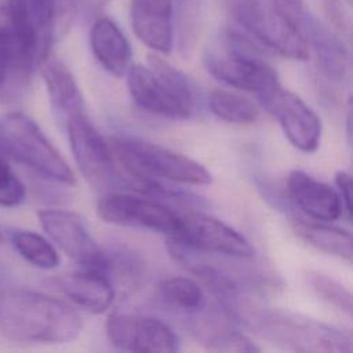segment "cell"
<instances>
[{"label":"cell","instance_id":"cell-1","mask_svg":"<svg viewBox=\"0 0 353 353\" xmlns=\"http://www.w3.org/2000/svg\"><path fill=\"white\" fill-rule=\"evenodd\" d=\"M225 313L272 345L294 352L349 353L352 335L320 320L252 302L245 294L221 301Z\"/></svg>","mask_w":353,"mask_h":353},{"label":"cell","instance_id":"cell-2","mask_svg":"<svg viewBox=\"0 0 353 353\" xmlns=\"http://www.w3.org/2000/svg\"><path fill=\"white\" fill-rule=\"evenodd\" d=\"M83 320L65 302L30 290H6L0 299V335L19 343H68Z\"/></svg>","mask_w":353,"mask_h":353},{"label":"cell","instance_id":"cell-3","mask_svg":"<svg viewBox=\"0 0 353 353\" xmlns=\"http://www.w3.org/2000/svg\"><path fill=\"white\" fill-rule=\"evenodd\" d=\"M149 66L131 65L127 70V88L132 101L145 112L172 120H186L196 108L194 90L178 69L149 55Z\"/></svg>","mask_w":353,"mask_h":353},{"label":"cell","instance_id":"cell-4","mask_svg":"<svg viewBox=\"0 0 353 353\" xmlns=\"http://www.w3.org/2000/svg\"><path fill=\"white\" fill-rule=\"evenodd\" d=\"M110 148L117 161L139 185L153 178L193 186H204L212 181L211 172L199 161L138 137H113Z\"/></svg>","mask_w":353,"mask_h":353},{"label":"cell","instance_id":"cell-5","mask_svg":"<svg viewBox=\"0 0 353 353\" xmlns=\"http://www.w3.org/2000/svg\"><path fill=\"white\" fill-rule=\"evenodd\" d=\"M0 157L25 165L44 179L74 185L76 176L33 119L10 112L0 119Z\"/></svg>","mask_w":353,"mask_h":353},{"label":"cell","instance_id":"cell-6","mask_svg":"<svg viewBox=\"0 0 353 353\" xmlns=\"http://www.w3.org/2000/svg\"><path fill=\"white\" fill-rule=\"evenodd\" d=\"M203 59L208 73L239 90L258 95L280 84L276 70L258 55L248 37L234 29H223Z\"/></svg>","mask_w":353,"mask_h":353},{"label":"cell","instance_id":"cell-7","mask_svg":"<svg viewBox=\"0 0 353 353\" xmlns=\"http://www.w3.org/2000/svg\"><path fill=\"white\" fill-rule=\"evenodd\" d=\"M228 8L243 30L266 48L295 61L310 51L276 0H228Z\"/></svg>","mask_w":353,"mask_h":353},{"label":"cell","instance_id":"cell-8","mask_svg":"<svg viewBox=\"0 0 353 353\" xmlns=\"http://www.w3.org/2000/svg\"><path fill=\"white\" fill-rule=\"evenodd\" d=\"M65 125L73 159L81 175L97 188L113 185L119 179L113 150L85 112L70 116Z\"/></svg>","mask_w":353,"mask_h":353},{"label":"cell","instance_id":"cell-9","mask_svg":"<svg viewBox=\"0 0 353 353\" xmlns=\"http://www.w3.org/2000/svg\"><path fill=\"white\" fill-rule=\"evenodd\" d=\"M37 218L50 240L81 269L106 272L109 263L106 254L76 212L47 208L39 211Z\"/></svg>","mask_w":353,"mask_h":353},{"label":"cell","instance_id":"cell-10","mask_svg":"<svg viewBox=\"0 0 353 353\" xmlns=\"http://www.w3.org/2000/svg\"><path fill=\"white\" fill-rule=\"evenodd\" d=\"M258 99L261 106L276 119L292 146L305 153L317 150L321 139V121L301 97L279 84L258 94Z\"/></svg>","mask_w":353,"mask_h":353},{"label":"cell","instance_id":"cell-11","mask_svg":"<svg viewBox=\"0 0 353 353\" xmlns=\"http://www.w3.org/2000/svg\"><path fill=\"white\" fill-rule=\"evenodd\" d=\"M98 215L108 223L130 228H141L176 237L179 232V214L164 204L128 194L109 193L97 204Z\"/></svg>","mask_w":353,"mask_h":353},{"label":"cell","instance_id":"cell-12","mask_svg":"<svg viewBox=\"0 0 353 353\" xmlns=\"http://www.w3.org/2000/svg\"><path fill=\"white\" fill-rule=\"evenodd\" d=\"M276 1L291 19L309 51H314L323 73L331 80H342L347 68V52L339 37L302 0Z\"/></svg>","mask_w":353,"mask_h":353},{"label":"cell","instance_id":"cell-13","mask_svg":"<svg viewBox=\"0 0 353 353\" xmlns=\"http://www.w3.org/2000/svg\"><path fill=\"white\" fill-rule=\"evenodd\" d=\"M109 342L121 350L168 353L178 350V336L163 320L139 314L113 312L105 323Z\"/></svg>","mask_w":353,"mask_h":353},{"label":"cell","instance_id":"cell-14","mask_svg":"<svg viewBox=\"0 0 353 353\" xmlns=\"http://www.w3.org/2000/svg\"><path fill=\"white\" fill-rule=\"evenodd\" d=\"M179 232L172 239L196 250L236 258H254L255 255L252 244L240 232L211 215L188 212L179 215Z\"/></svg>","mask_w":353,"mask_h":353},{"label":"cell","instance_id":"cell-15","mask_svg":"<svg viewBox=\"0 0 353 353\" xmlns=\"http://www.w3.org/2000/svg\"><path fill=\"white\" fill-rule=\"evenodd\" d=\"M135 36L150 50L170 54L174 44L172 0H130Z\"/></svg>","mask_w":353,"mask_h":353},{"label":"cell","instance_id":"cell-16","mask_svg":"<svg viewBox=\"0 0 353 353\" xmlns=\"http://www.w3.org/2000/svg\"><path fill=\"white\" fill-rule=\"evenodd\" d=\"M287 193L291 201L313 221L328 223L343 216L336 190L301 170L288 174Z\"/></svg>","mask_w":353,"mask_h":353},{"label":"cell","instance_id":"cell-17","mask_svg":"<svg viewBox=\"0 0 353 353\" xmlns=\"http://www.w3.org/2000/svg\"><path fill=\"white\" fill-rule=\"evenodd\" d=\"M54 284L70 302L92 314L106 312L114 299L110 279L99 270L81 269L68 273L55 279Z\"/></svg>","mask_w":353,"mask_h":353},{"label":"cell","instance_id":"cell-18","mask_svg":"<svg viewBox=\"0 0 353 353\" xmlns=\"http://www.w3.org/2000/svg\"><path fill=\"white\" fill-rule=\"evenodd\" d=\"M204 307L188 316L190 317L189 327L192 334L205 349L237 353H252L259 350L250 338L230 325L228 321L229 319H225L216 312H205Z\"/></svg>","mask_w":353,"mask_h":353},{"label":"cell","instance_id":"cell-19","mask_svg":"<svg viewBox=\"0 0 353 353\" xmlns=\"http://www.w3.org/2000/svg\"><path fill=\"white\" fill-rule=\"evenodd\" d=\"M90 46L103 69L116 77L125 76L132 65L131 47L121 29L110 18L95 19L90 30Z\"/></svg>","mask_w":353,"mask_h":353},{"label":"cell","instance_id":"cell-20","mask_svg":"<svg viewBox=\"0 0 353 353\" xmlns=\"http://www.w3.org/2000/svg\"><path fill=\"white\" fill-rule=\"evenodd\" d=\"M41 76L52 109L63 121L76 113L85 112L83 95L77 81L62 61L47 58L41 63Z\"/></svg>","mask_w":353,"mask_h":353},{"label":"cell","instance_id":"cell-21","mask_svg":"<svg viewBox=\"0 0 353 353\" xmlns=\"http://www.w3.org/2000/svg\"><path fill=\"white\" fill-rule=\"evenodd\" d=\"M292 226L294 232L309 245L325 254L352 262L353 241L350 232L330 226L327 222L305 219H294Z\"/></svg>","mask_w":353,"mask_h":353},{"label":"cell","instance_id":"cell-22","mask_svg":"<svg viewBox=\"0 0 353 353\" xmlns=\"http://www.w3.org/2000/svg\"><path fill=\"white\" fill-rule=\"evenodd\" d=\"M161 299L186 316L201 310L205 306V295L201 285L189 277H170L159 284Z\"/></svg>","mask_w":353,"mask_h":353},{"label":"cell","instance_id":"cell-23","mask_svg":"<svg viewBox=\"0 0 353 353\" xmlns=\"http://www.w3.org/2000/svg\"><path fill=\"white\" fill-rule=\"evenodd\" d=\"M10 237L17 252L32 266L50 270L59 265L58 251L44 236L32 230H14Z\"/></svg>","mask_w":353,"mask_h":353},{"label":"cell","instance_id":"cell-24","mask_svg":"<svg viewBox=\"0 0 353 353\" xmlns=\"http://www.w3.org/2000/svg\"><path fill=\"white\" fill-rule=\"evenodd\" d=\"M208 108L218 119L233 124L254 123L259 117V108L252 101L226 90L211 91Z\"/></svg>","mask_w":353,"mask_h":353},{"label":"cell","instance_id":"cell-25","mask_svg":"<svg viewBox=\"0 0 353 353\" xmlns=\"http://www.w3.org/2000/svg\"><path fill=\"white\" fill-rule=\"evenodd\" d=\"M306 281L310 290L324 302L332 305L338 310L352 316L353 313V298L352 292L339 281L321 272L310 270L306 273Z\"/></svg>","mask_w":353,"mask_h":353},{"label":"cell","instance_id":"cell-26","mask_svg":"<svg viewBox=\"0 0 353 353\" xmlns=\"http://www.w3.org/2000/svg\"><path fill=\"white\" fill-rule=\"evenodd\" d=\"M3 3L14 10L23 11L34 22V25L46 34L55 36V0H3Z\"/></svg>","mask_w":353,"mask_h":353},{"label":"cell","instance_id":"cell-27","mask_svg":"<svg viewBox=\"0 0 353 353\" xmlns=\"http://www.w3.org/2000/svg\"><path fill=\"white\" fill-rule=\"evenodd\" d=\"M200 14V0H172L174 32L178 28L181 40L188 44L193 40Z\"/></svg>","mask_w":353,"mask_h":353},{"label":"cell","instance_id":"cell-28","mask_svg":"<svg viewBox=\"0 0 353 353\" xmlns=\"http://www.w3.org/2000/svg\"><path fill=\"white\" fill-rule=\"evenodd\" d=\"M25 197V185L11 170L8 161L0 157V205L17 207L23 203Z\"/></svg>","mask_w":353,"mask_h":353},{"label":"cell","instance_id":"cell-29","mask_svg":"<svg viewBox=\"0 0 353 353\" xmlns=\"http://www.w3.org/2000/svg\"><path fill=\"white\" fill-rule=\"evenodd\" d=\"M336 193L342 201L343 215L347 221L352 219V178L345 171H338L335 174Z\"/></svg>","mask_w":353,"mask_h":353},{"label":"cell","instance_id":"cell-30","mask_svg":"<svg viewBox=\"0 0 353 353\" xmlns=\"http://www.w3.org/2000/svg\"><path fill=\"white\" fill-rule=\"evenodd\" d=\"M4 291H6V288L3 287V283H1V277H0V299H1L3 294H4Z\"/></svg>","mask_w":353,"mask_h":353},{"label":"cell","instance_id":"cell-31","mask_svg":"<svg viewBox=\"0 0 353 353\" xmlns=\"http://www.w3.org/2000/svg\"><path fill=\"white\" fill-rule=\"evenodd\" d=\"M3 240V233H1V230H0V241Z\"/></svg>","mask_w":353,"mask_h":353}]
</instances>
